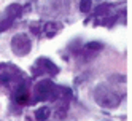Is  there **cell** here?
<instances>
[{"label":"cell","instance_id":"1","mask_svg":"<svg viewBox=\"0 0 132 121\" xmlns=\"http://www.w3.org/2000/svg\"><path fill=\"white\" fill-rule=\"evenodd\" d=\"M94 97H96L97 104H100L102 107H107V108H113L119 104V99L115 92H111L107 86L100 85L96 91H94Z\"/></svg>","mask_w":132,"mask_h":121},{"label":"cell","instance_id":"2","mask_svg":"<svg viewBox=\"0 0 132 121\" xmlns=\"http://www.w3.org/2000/svg\"><path fill=\"white\" fill-rule=\"evenodd\" d=\"M11 46H13V51L18 56H24V54H27V53L30 51V40H29V37H27V35L19 34V35L13 37Z\"/></svg>","mask_w":132,"mask_h":121},{"label":"cell","instance_id":"3","mask_svg":"<svg viewBox=\"0 0 132 121\" xmlns=\"http://www.w3.org/2000/svg\"><path fill=\"white\" fill-rule=\"evenodd\" d=\"M34 69H40L42 73H53V75H56V73L59 72V67L56 66V64H53L50 59H46V58H40L37 61Z\"/></svg>","mask_w":132,"mask_h":121},{"label":"cell","instance_id":"4","mask_svg":"<svg viewBox=\"0 0 132 121\" xmlns=\"http://www.w3.org/2000/svg\"><path fill=\"white\" fill-rule=\"evenodd\" d=\"M27 99H29V92H27V89L19 88V89L14 92V100L18 102V104H26Z\"/></svg>","mask_w":132,"mask_h":121},{"label":"cell","instance_id":"5","mask_svg":"<svg viewBox=\"0 0 132 121\" xmlns=\"http://www.w3.org/2000/svg\"><path fill=\"white\" fill-rule=\"evenodd\" d=\"M61 29H62V26H61V24H56V22H48V24L45 26V32L48 34L50 37L54 35L56 32H59Z\"/></svg>","mask_w":132,"mask_h":121},{"label":"cell","instance_id":"6","mask_svg":"<svg viewBox=\"0 0 132 121\" xmlns=\"http://www.w3.org/2000/svg\"><path fill=\"white\" fill-rule=\"evenodd\" d=\"M51 115V111H50V108H46V107H42V108H38L35 111V116H37V119H40V121H45V119H48V116Z\"/></svg>","mask_w":132,"mask_h":121},{"label":"cell","instance_id":"7","mask_svg":"<svg viewBox=\"0 0 132 121\" xmlns=\"http://www.w3.org/2000/svg\"><path fill=\"white\" fill-rule=\"evenodd\" d=\"M91 8H92V0H80V10L83 13L91 11Z\"/></svg>","mask_w":132,"mask_h":121}]
</instances>
